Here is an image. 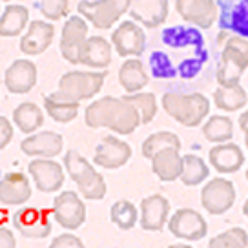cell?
Returning a JSON list of instances; mask_svg holds the SVG:
<instances>
[{
	"instance_id": "27",
	"label": "cell",
	"mask_w": 248,
	"mask_h": 248,
	"mask_svg": "<svg viewBox=\"0 0 248 248\" xmlns=\"http://www.w3.org/2000/svg\"><path fill=\"white\" fill-rule=\"evenodd\" d=\"M30 22V9L20 4H9L0 15V37H18Z\"/></svg>"
},
{
	"instance_id": "14",
	"label": "cell",
	"mask_w": 248,
	"mask_h": 248,
	"mask_svg": "<svg viewBox=\"0 0 248 248\" xmlns=\"http://www.w3.org/2000/svg\"><path fill=\"white\" fill-rule=\"evenodd\" d=\"M130 157H132V148L128 142L117 139L113 135H106L99 142V146L95 148L93 161L101 168L117 170V168H123L130 161Z\"/></svg>"
},
{
	"instance_id": "24",
	"label": "cell",
	"mask_w": 248,
	"mask_h": 248,
	"mask_svg": "<svg viewBox=\"0 0 248 248\" xmlns=\"http://www.w3.org/2000/svg\"><path fill=\"white\" fill-rule=\"evenodd\" d=\"M210 163L219 173H233L245 163V154L235 142H223L210 150Z\"/></svg>"
},
{
	"instance_id": "18",
	"label": "cell",
	"mask_w": 248,
	"mask_h": 248,
	"mask_svg": "<svg viewBox=\"0 0 248 248\" xmlns=\"http://www.w3.org/2000/svg\"><path fill=\"white\" fill-rule=\"evenodd\" d=\"M62 146H64L62 135L55 132L31 133L28 139L20 142L24 154L28 157H39V159H53L62 152Z\"/></svg>"
},
{
	"instance_id": "17",
	"label": "cell",
	"mask_w": 248,
	"mask_h": 248,
	"mask_svg": "<svg viewBox=\"0 0 248 248\" xmlns=\"http://www.w3.org/2000/svg\"><path fill=\"white\" fill-rule=\"evenodd\" d=\"M30 175L40 192L53 194L64 185V168L51 159H35L30 163Z\"/></svg>"
},
{
	"instance_id": "12",
	"label": "cell",
	"mask_w": 248,
	"mask_h": 248,
	"mask_svg": "<svg viewBox=\"0 0 248 248\" xmlns=\"http://www.w3.org/2000/svg\"><path fill=\"white\" fill-rule=\"evenodd\" d=\"M88 40V22L84 16L73 15L70 16L64 28H62L61 35V53L71 64H78V55L80 49Z\"/></svg>"
},
{
	"instance_id": "30",
	"label": "cell",
	"mask_w": 248,
	"mask_h": 248,
	"mask_svg": "<svg viewBox=\"0 0 248 248\" xmlns=\"http://www.w3.org/2000/svg\"><path fill=\"white\" fill-rule=\"evenodd\" d=\"M214 102L219 109L225 111H237L245 108L248 102L247 92L241 88V84L235 86H219L214 93Z\"/></svg>"
},
{
	"instance_id": "48",
	"label": "cell",
	"mask_w": 248,
	"mask_h": 248,
	"mask_svg": "<svg viewBox=\"0 0 248 248\" xmlns=\"http://www.w3.org/2000/svg\"><path fill=\"white\" fill-rule=\"evenodd\" d=\"M2 2H9V0H2Z\"/></svg>"
},
{
	"instance_id": "23",
	"label": "cell",
	"mask_w": 248,
	"mask_h": 248,
	"mask_svg": "<svg viewBox=\"0 0 248 248\" xmlns=\"http://www.w3.org/2000/svg\"><path fill=\"white\" fill-rule=\"evenodd\" d=\"M31 197L30 179L20 171H13L0 179V201L4 204H24Z\"/></svg>"
},
{
	"instance_id": "43",
	"label": "cell",
	"mask_w": 248,
	"mask_h": 248,
	"mask_svg": "<svg viewBox=\"0 0 248 248\" xmlns=\"http://www.w3.org/2000/svg\"><path fill=\"white\" fill-rule=\"evenodd\" d=\"M239 126H241V130H243V132H247L248 130V109L239 117Z\"/></svg>"
},
{
	"instance_id": "5",
	"label": "cell",
	"mask_w": 248,
	"mask_h": 248,
	"mask_svg": "<svg viewBox=\"0 0 248 248\" xmlns=\"http://www.w3.org/2000/svg\"><path fill=\"white\" fill-rule=\"evenodd\" d=\"M248 68V40L232 35L226 39L219 57V70H217V82L219 86L239 84L243 73Z\"/></svg>"
},
{
	"instance_id": "13",
	"label": "cell",
	"mask_w": 248,
	"mask_h": 248,
	"mask_svg": "<svg viewBox=\"0 0 248 248\" xmlns=\"http://www.w3.org/2000/svg\"><path fill=\"white\" fill-rule=\"evenodd\" d=\"M219 26L248 40V0H217Z\"/></svg>"
},
{
	"instance_id": "40",
	"label": "cell",
	"mask_w": 248,
	"mask_h": 248,
	"mask_svg": "<svg viewBox=\"0 0 248 248\" xmlns=\"http://www.w3.org/2000/svg\"><path fill=\"white\" fill-rule=\"evenodd\" d=\"M49 248H86L82 245V241L78 239L77 235H73V233H62L59 237H55L51 241V245Z\"/></svg>"
},
{
	"instance_id": "11",
	"label": "cell",
	"mask_w": 248,
	"mask_h": 248,
	"mask_svg": "<svg viewBox=\"0 0 248 248\" xmlns=\"http://www.w3.org/2000/svg\"><path fill=\"white\" fill-rule=\"evenodd\" d=\"M168 230L179 239L201 241L208 232V225L199 212L192 208H181L168 219Z\"/></svg>"
},
{
	"instance_id": "15",
	"label": "cell",
	"mask_w": 248,
	"mask_h": 248,
	"mask_svg": "<svg viewBox=\"0 0 248 248\" xmlns=\"http://www.w3.org/2000/svg\"><path fill=\"white\" fill-rule=\"evenodd\" d=\"M175 8L185 22L194 24L202 30L212 28L217 20L216 0H177Z\"/></svg>"
},
{
	"instance_id": "6",
	"label": "cell",
	"mask_w": 248,
	"mask_h": 248,
	"mask_svg": "<svg viewBox=\"0 0 248 248\" xmlns=\"http://www.w3.org/2000/svg\"><path fill=\"white\" fill-rule=\"evenodd\" d=\"M64 168L68 170L70 177L77 183L80 194L86 199H102L106 195V181L92 164L86 161L77 150H70L64 155Z\"/></svg>"
},
{
	"instance_id": "20",
	"label": "cell",
	"mask_w": 248,
	"mask_h": 248,
	"mask_svg": "<svg viewBox=\"0 0 248 248\" xmlns=\"http://www.w3.org/2000/svg\"><path fill=\"white\" fill-rule=\"evenodd\" d=\"M55 28L51 22L33 20L20 39V51L24 55H40L51 46Z\"/></svg>"
},
{
	"instance_id": "10",
	"label": "cell",
	"mask_w": 248,
	"mask_h": 248,
	"mask_svg": "<svg viewBox=\"0 0 248 248\" xmlns=\"http://www.w3.org/2000/svg\"><path fill=\"white\" fill-rule=\"evenodd\" d=\"M55 221L66 230H77L86 221V206L75 192H62L53 201Z\"/></svg>"
},
{
	"instance_id": "7",
	"label": "cell",
	"mask_w": 248,
	"mask_h": 248,
	"mask_svg": "<svg viewBox=\"0 0 248 248\" xmlns=\"http://www.w3.org/2000/svg\"><path fill=\"white\" fill-rule=\"evenodd\" d=\"M132 0H80L78 15L84 16L97 30H109L121 16L130 11Z\"/></svg>"
},
{
	"instance_id": "37",
	"label": "cell",
	"mask_w": 248,
	"mask_h": 248,
	"mask_svg": "<svg viewBox=\"0 0 248 248\" xmlns=\"http://www.w3.org/2000/svg\"><path fill=\"white\" fill-rule=\"evenodd\" d=\"M248 247V233L235 226L226 232L216 235L214 239L208 243V248H247Z\"/></svg>"
},
{
	"instance_id": "44",
	"label": "cell",
	"mask_w": 248,
	"mask_h": 248,
	"mask_svg": "<svg viewBox=\"0 0 248 248\" xmlns=\"http://www.w3.org/2000/svg\"><path fill=\"white\" fill-rule=\"evenodd\" d=\"M168 248H194V247H190V245H185V243H177V245H170Z\"/></svg>"
},
{
	"instance_id": "8",
	"label": "cell",
	"mask_w": 248,
	"mask_h": 248,
	"mask_svg": "<svg viewBox=\"0 0 248 248\" xmlns=\"http://www.w3.org/2000/svg\"><path fill=\"white\" fill-rule=\"evenodd\" d=\"M235 202V188L228 179H212L201 190V204L212 216H223Z\"/></svg>"
},
{
	"instance_id": "38",
	"label": "cell",
	"mask_w": 248,
	"mask_h": 248,
	"mask_svg": "<svg viewBox=\"0 0 248 248\" xmlns=\"http://www.w3.org/2000/svg\"><path fill=\"white\" fill-rule=\"evenodd\" d=\"M150 70H152L155 78H161V80H171V78L177 77V71L173 70L168 57L161 49H157L150 55Z\"/></svg>"
},
{
	"instance_id": "45",
	"label": "cell",
	"mask_w": 248,
	"mask_h": 248,
	"mask_svg": "<svg viewBox=\"0 0 248 248\" xmlns=\"http://www.w3.org/2000/svg\"><path fill=\"white\" fill-rule=\"evenodd\" d=\"M243 214H245V217H248V199L245 201V204H243Z\"/></svg>"
},
{
	"instance_id": "39",
	"label": "cell",
	"mask_w": 248,
	"mask_h": 248,
	"mask_svg": "<svg viewBox=\"0 0 248 248\" xmlns=\"http://www.w3.org/2000/svg\"><path fill=\"white\" fill-rule=\"evenodd\" d=\"M68 0H39V11L47 20H59L68 15Z\"/></svg>"
},
{
	"instance_id": "26",
	"label": "cell",
	"mask_w": 248,
	"mask_h": 248,
	"mask_svg": "<svg viewBox=\"0 0 248 248\" xmlns=\"http://www.w3.org/2000/svg\"><path fill=\"white\" fill-rule=\"evenodd\" d=\"M152 170L164 183H171L181 177L183 171V155L175 148H166L152 157Z\"/></svg>"
},
{
	"instance_id": "34",
	"label": "cell",
	"mask_w": 248,
	"mask_h": 248,
	"mask_svg": "<svg viewBox=\"0 0 248 248\" xmlns=\"http://www.w3.org/2000/svg\"><path fill=\"white\" fill-rule=\"evenodd\" d=\"M166 148L181 150V139L171 132L152 133V135H150L148 139H144V142H142V155H144L146 159H152L155 154H159L161 150H166Z\"/></svg>"
},
{
	"instance_id": "3",
	"label": "cell",
	"mask_w": 248,
	"mask_h": 248,
	"mask_svg": "<svg viewBox=\"0 0 248 248\" xmlns=\"http://www.w3.org/2000/svg\"><path fill=\"white\" fill-rule=\"evenodd\" d=\"M106 71H68L59 80V90L51 97L62 102H80L101 92Z\"/></svg>"
},
{
	"instance_id": "31",
	"label": "cell",
	"mask_w": 248,
	"mask_h": 248,
	"mask_svg": "<svg viewBox=\"0 0 248 248\" xmlns=\"http://www.w3.org/2000/svg\"><path fill=\"white\" fill-rule=\"evenodd\" d=\"M202 135L204 139L216 144H223V142H230L233 137V123L232 119L225 115H214L202 126Z\"/></svg>"
},
{
	"instance_id": "9",
	"label": "cell",
	"mask_w": 248,
	"mask_h": 248,
	"mask_svg": "<svg viewBox=\"0 0 248 248\" xmlns=\"http://www.w3.org/2000/svg\"><path fill=\"white\" fill-rule=\"evenodd\" d=\"M111 46L121 57L137 59L146 51V35L137 22L126 20L111 33Z\"/></svg>"
},
{
	"instance_id": "33",
	"label": "cell",
	"mask_w": 248,
	"mask_h": 248,
	"mask_svg": "<svg viewBox=\"0 0 248 248\" xmlns=\"http://www.w3.org/2000/svg\"><path fill=\"white\" fill-rule=\"evenodd\" d=\"M137 217H139V212L135 208V204L130 201H117L111 204L109 208V219L111 223L121 228V230H132L135 223H137Z\"/></svg>"
},
{
	"instance_id": "2",
	"label": "cell",
	"mask_w": 248,
	"mask_h": 248,
	"mask_svg": "<svg viewBox=\"0 0 248 248\" xmlns=\"http://www.w3.org/2000/svg\"><path fill=\"white\" fill-rule=\"evenodd\" d=\"M84 121L90 128H109L119 135H130L140 124V115L124 97H102L86 108Z\"/></svg>"
},
{
	"instance_id": "19",
	"label": "cell",
	"mask_w": 248,
	"mask_h": 248,
	"mask_svg": "<svg viewBox=\"0 0 248 248\" xmlns=\"http://www.w3.org/2000/svg\"><path fill=\"white\" fill-rule=\"evenodd\" d=\"M4 84L11 93L15 95H24L30 90H33V86L37 84V68L35 64L28 59H18L15 61L4 75Z\"/></svg>"
},
{
	"instance_id": "4",
	"label": "cell",
	"mask_w": 248,
	"mask_h": 248,
	"mask_svg": "<svg viewBox=\"0 0 248 248\" xmlns=\"http://www.w3.org/2000/svg\"><path fill=\"white\" fill-rule=\"evenodd\" d=\"M163 108L177 123L188 128H195L204 121L210 111V101L201 93H177L168 92L163 97Z\"/></svg>"
},
{
	"instance_id": "47",
	"label": "cell",
	"mask_w": 248,
	"mask_h": 248,
	"mask_svg": "<svg viewBox=\"0 0 248 248\" xmlns=\"http://www.w3.org/2000/svg\"><path fill=\"white\" fill-rule=\"evenodd\" d=\"M247 181H248V170H247Z\"/></svg>"
},
{
	"instance_id": "35",
	"label": "cell",
	"mask_w": 248,
	"mask_h": 248,
	"mask_svg": "<svg viewBox=\"0 0 248 248\" xmlns=\"http://www.w3.org/2000/svg\"><path fill=\"white\" fill-rule=\"evenodd\" d=\"M44 108H46L47 115L51 117L57 123H71L75 117L78 115V104L77 102H62L53 99L51 95H47L44 99Z\"/></svg>"
},
{
	"instance_id": "21",
	"label": "cell",
	"mask_w": 248,
	"mask_h": 248,
	"mask_svg": "<svg viewBox=\"0 0 248 248\" xmlns=\"http://www.w3.org/2000/svg\"><path fill=\"white\" fill-rule=\"evenodd\" d=\"M140 226L148 232H159L163 230L168 214H170V202L166 197L155 194L150 195L140 202Z\"/></svg>"
},
{
	"instance_id": "29",
	"label": "cell",
	"mask_w": 248,
	"mask_h": 248,
	"mask_svg": "<svg viewBox=\"0 0 248 248\" xmlns=\"http://www.w3.org/2000/svg\"><path fill=\"white\" fill-rule=\"evenodd\" d=\"M13 123L16 124V128L20 132L31 135L44 124V113H42V109L37 104L22 102V104H18L13 109Z\"/></svg>"
},
{
	"instance_id": "25",
	"label": "cell",
	"mask_w": 248,
	"mask_h": 248,
	"mask_svg": "<svg viewBox=\"0 0 248 248\" xmlns=\"http://www.w3.org/2000/svg\"><path fill=\"white\" fill-rule=\"evenodd\" d=\"M111 62V44L102 37H88L78 55V64L104 70Z\"/></svg>"
},
{
	"instance_id": "1",
	"label": "cell",
	"mask_w": 248,
	"mask_h": 248,
	"mask_svg": "<svg viewBox=\"0 0 248 248\" xmlns=\"http://www.w3.org/2000/svg\"><path fill=\"white\" fill-rule=\"evenodd\" d=\"M161 40L170 51H173L171 55L163 53L177 71V77L190 80L199 75L208 61V51L201 31L192 26H171L161 33Z\"/></svg>"
},
{
	"instance_id": "42",
	"label": "cell",
	"mask_w": 248,
	"mask_h": 248,
	"mask_svg": "<svg viewBox=\"0 0 248 248\" xmlns=\"http://www.w3.org/2000/svg\"><path fill=\"white\" fill-rule=\"evenodd\" d=\"M0 248H16L15 235L9 228L0 226Z\"/></svg>"
},
{
	"instance_id": "46",
	"label": "cell",
	"mask_w": 248,
	"mask_h": 248,
	"mask_svg": "<svg viewBox=\"0 0 248 248\" xmlns=\"http://www.w3.org/2000/svg\"><path fill=\"white\" fill-rule=\"evenodd\" d=\"M245 144H247V148H248V130L245 132Z\"/></svg>"
},
{
	"instance_id": "41",
	"label": "cell",
	"mask_w": 248,
	"mask_h": 248,
	"mask_svg": "<svg viewBox=\"0 0 248 248\" xmlns=\"http://www.w3.org/2000/svg\"><path fill=\"white\" fill-rule=\"evenodd\" d=\"M13 139V124L6 117L0 115V150L6 148Z\"/></svg>"
},
{
	"instance_id": "28",
	"label": "cell",
	"mask_w": 248,
	"mask_h": 248,
	"mask_svg": "<svg viewBox=\"0 0 248 248\" xmlns=\"http://www.w3.org/2000/svg\"><path fill=\"white\" fill-rule=\"evenodd\" d=\"M119 82L128 93H139L150 82L144 64L139 59H128L119 70Z\"/></svg>"
},
{
	"instance_id": "36",
	"label": "cell",
	"mask_w": 248,
	"mask_h": 248,
	"mask_svg": "<svg viewBox=\"0 0 248 248\" xmlns=\"http://www.w3.org/2000/svg\"><path fill=\"white\" fill-rule=\"evenodd\" d=\"M124 99L139 109L140 124H148L157 113V99L154 93H130L124 95Z\"/></svg>"
},
{
	"instance_id": "32",
	"label": "cell",
	"mask_w": 248,
	"mask_h": 248,
	"mask_svg": "<svg viewBox=\"0 0 248 248\" xmlns=\"http://www.w3.org/2000/svg\"><path fill=\"white\" fill-rule=\"evenodd\" d=\"M210 168L204 164L199 155L188 154L183 157V171H181V181L186 186L201 185L204 179L208 177Z\"/></svg>"
},
{
	"instance_id": "22",
	"label": "cell",
	"mask_w": 248,
	"mask_h": 248,
	"mask_svg": "<svg viewBox=\"0 0 248 248\" xmlns=\"http://www.w3.org/2000/svg\"><path fill=\"white\" fill-rule=\"evenodd\" d=\"M130 15L133 22L157 28L168 16V0H132Z\"/></svg>"
},
{
	"instance_id": "16",
	"label": "cell",
	"mask_w": 248,
	"mask_h": 248,
	"mask_svg": "<svg viewBox=\"0 0 248 248\" xmlns=\"http://www.w3.org/2000/svg\"><path fill=\"white\" fill-rule=\"evenodd\" d=\"M13 226L24 237L31 239H44L51 233V223L47 219L46 212L39 208H20L13 216Z\"/></svg>"
}]
</instances>
